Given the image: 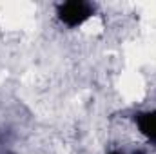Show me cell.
Wrapping results in <instances>:
<instances>
[{"label": "cell", "instance_id": "7a4b0ae2", "mask_svg": "<svg viewBox=\"0 0 156 154\" xmlns=\"http://www.w3.org/2000/svg\"><path fill=\"white\" fill-rule=\"evenodd\" d=\"M136 127L138 131L149 140L156 143V111H147V113H138L136 118Z\"/></svg>", "mask_w": 156, "mask_h": 154}, {"label": "cell", "instance_id": "3957f363", "mask_svg": "<svg viewBox=\"0 0 156 154\" xmlns=\"http://www.w3.org/2000/svg\"><path fill=\"white\" fill-rule=\"evenodd\" d=\"M109 154H122V152H116V151H115V152H109Z\"/></svg>", "mask_w": 156, "mask_h": 154}, {"label": "cell", "instance_id": "6da1fadb", "mask_svg": "<svg viewBox=\"0 0 156 154\" xmlns=\"http://www.w3.org/2000/svg\"><path fill=\"white\" fill-rule=\"evenodd\" d=\"M94 7L89 4V2H83V0H69V2H64L58 5V18L60 22H64L66 26L69 27H78L82 26L91 15H93Z\"/></svg>", "mask_w": 156, "mask_h": 154}]
</instances>
